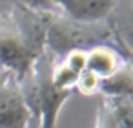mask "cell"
Wrapping results in <instances>:
<instances>
[{
  "instance_id": "13",
  "label": "cell",
  "mask_w": 133,
  "mask_h": 128,
  "mask_svg": "<svg viewBox=\"0 0 133 128\" xmlns=\"http://www.w3.org/2000/svg\"><path fill=\"white\" fill-rule=\"evenodd\" d=\"M26 128H40V126H38V119H37V117H31V121L28 123Z\"/></svg>"
},
{
  "instance_id": "14",
  "label": "cell",
  "mask_w": 133,
  "mask_h": 128,
  "mask_svg": "<svg viewBox=\"0 0 133 128\" xmlns=\"http://www.w3.org/2000/svg\"><path fill=\"white\" fill-rule=\"evenodd\" d=\"M8 75V71H4V70H0V84H2V81H4V77Z\"/></svg>"
},
{
  "instance_id": "5",
  "label": "cell",
  "mask_w": 133,
  "mask_h": 128,
  "mask_svg": "<svg viewBox=\"0 0 133 128\" xmlns=\"http://www.w3.org/2000/svg\"><path fill=\"white\" fill-rule=\"evenodd\" d=\"M128 59H124V55H120V51H117L115 48L108 46V44H98L88 50V64L86 70H89L91 73H95L98 79H104L108 75H111L115 70H118L122 66V62H126Z\"/></svg>"
},
{
  "instance_id": "2",
  "label": "cell",
  "mask_w": 133,
  "mask_h": 128,
  "mask_svg": "<svg viewBox=\"0 0 133 128\" xmlns=\"http://www.w3.org/2000/svg\"><path fill=\"white\" fill-rule=\"evenodd\" d=\"M38 57L28 44L11 9L0 11V70L18 81L31 70Z\"/></svg>"
},
{
  "instance_id": "1",
  "label": "cell",
  "mask_w": 133,
  "mask_h": 128,
  "mask_svg": "<svg viewBox=\"0 0 133 128\" xmlns=\"http://www.w3.org/2000/svg\"><path fill=\"white\" fill-rule=\"evenodd\" d=\"M113 37L108 20L100 22H80L68 17L60 9H53L46 31V50L55 57H64L71 50H89L98 44H106Z\"/></svg>"
},
{
  "instance_id": "10",
  "label": "cell",
  "mask_w": 133,
  "mask_h": 128,
  "mask_svg": "<svg viewBox=\"0 0 133 128\" xmlns=\"http://www.w3.org/2000/svg\"><path fill=\"white\" fill-rule=\"evenodd\" d=\"M62 60H64V64L68 66V68H71L75 73H82L84 70H86V64H88V50H80V48H77V50H71V51H68L64 57H60Z\"/></svg>"
},
{
  "instance_id": "3",
  "label": "cell",
  "mask_w": 133,
  "mask_h": 128,
  "mask_svg": "<svg viewBox=\"0 0 133 128\" xmlns=\"http://www.w3.org/2000/svg\"><path fill=\"white\" fill-rule=\"evenodd\" d=\"M31 117L17 79L8 73L0 84V128H26Z\"/></svg>"
},
{
  "instance_id": "11",
  "label": "cell",
  "mask_w": 133,
  "mask_h": 128,
  "mask_svg": "<svg viewBox=\"0 0 133 128\" xmlns=\"http://www.w3.org/2000/svg\"><path fill=\"white\" fill-rule=\"evenodd\" d=\"M95 128H118L109 104L102 99L98 108H97V117H95Z\"/></svg>"
},
{
  "instance_id": "6",
  "label": "cell",
  "mask_w": 133,
  "mask_h": 128,
  "mask_svg": "<svg viewBox=\"0 0 133 128\" xmlns=\"http://www.w3.org/2000/svg\"><path fill=\"white\" fill-rule=\"evenodd\" d=\"M98 92L102 97H131L133 95V71L131 62L126 60L118 70H115L111 75L100 79Z\"/></svg>"
},
{
  "instance_id": "8",
  "label": "cell",
  "mask_w": 133,
  "mask_h": 128,
  "mask_svg": "<svg viewBox=\"0 0 133 128\" xmlns=\"http://www.w3.org/2000/svg\"><path fill=\"white\" fill-rule=\"evenodd\" d=\"M118 124V128H133V99L131 97H102Z\"/></svg>"
},
{
  "instance_id": "12",
  "label": "cell",
  "mask_w": 133,
  "mask_h": 128,
  "mask_svg": "<svg viewBox=\"0 0 133 128\" xmlns=\"http://www.w3.org/2000/svg\"><path fill=\"white\" fill-rule=\"evenodd\" d=\"M4 2H18L35 9H62L64 6H68L71 0H4Z\"/></svg>"
},
{
  "instance_id": "7",
  "label": "cell",
  "mask_w": 133,
  "mask_h": 128,
  "mask_svg": "<svg viewBox=\"0 0 133 128\" xmlns=\"http://www.w3.org/2000/svg\"><path fill=\"white\" fill-rule=\"evenodd\" d=\"M77 77H78V73H75L71 68H68L60 57H53L51 70H49V79H51V84H53L57 90L73 92V90H75Z\"/></svg>"
},
{
  "instance_id": "4",
  "label": "cell",
  "mask_w": 133,
  "mask_h": 128,
  "mask_svg": "<svg viewBox=\"0 0 133 128\" xmlns=\"http://www.w3.org/2000/svg\"><path fill=\"white\" fill-rule=\"evenodd\" d=\"M117 4L118 0H71L60 11L80 22H100L108 19Z\"/></svg>"
},
{
  "instance_id": "9",
  "label": "cell",
  "mask_w": 133,
  "mask_h": 128,
  "mask_svg": "<svg viewBox=\"0 0 133 128\" xmlns=\"http://www.w3.org/2000/svg\"><path fill=\"white\" fill-rule=\"evenodd\" d=\"M98 86H100V79L91 73L89 70H84L82 73H78L77 82H75V90L82 95H95L98 93Z\"/></svg>"
}]
</instances>
